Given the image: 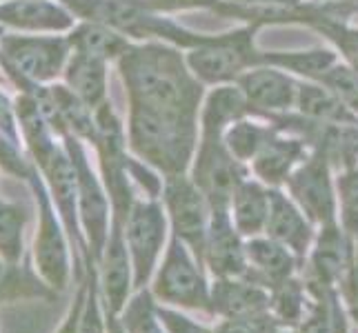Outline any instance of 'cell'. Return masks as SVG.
Instances as JSON below:
<instances>
[{"label": "cell", "mask_w": 358, "mask_h": 333, "mask_svg": "<svg viewBox=\"0 0 358 333\" xmlns=\"http://www.w3.org/2000/svg\"><path fill=\"white\" fill-rule=\"evenodd\" d=\"M338 198V225L358 238V167H350L336 178Z\"/></svg>", "instance_id": "cell-27"}, {"label": "cell", "mask_w": 358, "mask_h": 333, "mask_svg": "<svg viewBox=\"0 0 358 333\" xmlns=\"http://www.w3.org/2000/svg\"><path fill=\"white\" fill-rule=\"evenodd\" d=\"M356 249V238L350 236L338 222L316 229V238L307 253L301 276L312 295L338 293L343 278L348 274Z\"/></svg>", "instance_id": "cell-4"}, {"label": "cell", "mask_w": 358, "mask_h": 333, "mask_svg": "<svg viewBox=\"0 0 358 333\" xmlns=\"http://www.w3.org/2000/svg\"><path fill=\"white\" fill-rule=\"evenodd\" d=\"M147 289L152 291L158 304L209 318L212 276L207 274L201 258L176 236L169 238Z\"/></svg>", "instance_id": "cell-1"}, {"label": "cell", "mask_w": 358, "mask_h": 333, "mask_svg": "<svg viewBox=\"0 0 358 333\" xmlns=\"http://www.w3.org/2000/svg\"><path fill=\"white\" fill-rule=\"evenodd\" d=\"M171 238L169 218L163 202L152 198H134L125 216V240L134 269V289L150 285L154 271Z\"/></svg>", "instance_id": "cell-2"}, {"label": "cell", "mask_w": 358, "mask_h": 333, "mask_svg": "<svg viewBox=\"0 0 358 333\" xmlns=\"http://www.w3.org/2000/svg\"><path fill=\"white\" fill-rule=\"evenodd\" d=\"M303 158V147L296 140H265L258 154L252 158V171L256 180L271 189H278L280 184H285L292 171L299 167Z\"/></svg>", "instance_id": "cell-18"}, {"label": "cell", "mask_w": 358, "mask_h": 333, "mask_svg": "<svg viewBox=\"0 0 358 333\" xmlns=\"http://www.w3.org/2000/svg\"><path fill=\"white\" fill-rule=\"evenodd\" d=\"M158 316L163 320L167 333H216L214 323L205 316H196L182 309L158 304Z\"/></svg>", "instance_id": "cell-30"}, {"label": "cell", "mask_w": 358, "mask_h": 333, "mask_svg": "<svg viewBox=\"0 0 358 333\" xmlns=\"http://www.w3.org/2000/svg\"><path fill=\"white\" fill-rule=\"evenodd\" d=\"M85 298H87V280L83 282L76 298L69 304V309L63 318V323L56 329V333H78L80 329V316H83V306H85Z\"/></svg>", "instance_id": "cell-35"}, {"label": "cell", "mask_w": 358, "mask_h": 333, "mask_svg": "<svg viewBox=\"0 0 358 333\" xmlns=\"http://www.w3.org/2000/svg\"><path fill=\"white\" fill-rule=\"evenodd\" d=\"M0 131H3L7 138L16 140V122H14V111L7 101L5 94H0Z\"/></svg>", "instance_id": "cell-37"}, {"label": "cell", "mask_w": 358, "mask_h": 333, "mask_svg": "<svg viewBox=\"0 0 358 333\" xmlns=\"http://www.w3.org/2000/svg\"><path fill=\"white\" fill-rule=\"evenodd\" d=\"M118 320L125 333H167L158 316V302L147 287L131 293V298L118 313Z\"/></svg>", "instance_id": "cell-22"}, {"label": "cell", "mask_w": 358, "mask_h": 333, "mask_svg": "<svg viewBox=\"0 0 358 333\" xmlns=\"http://www.w3.org/2000/svg\"><path fill=\"white\" fill-rule=\"evenodd\" d=\"M216 333H271L278 329L274 318H258V320H218L214 323Z\"/></svg>", "instance_id": "cell-33"}, {"label": "cell", "mask_w": 358, "mask_h": 333, "mask_svg": "<svg viewBox=\"0 0 358 333\" xmlns=\"http://www.w3.org/2000/svg\"><path fill=\"white\" fill-rule=\"evenodd\" d=\"M269 316V291L247 276L214 278L209 320H258Z\"/></svg>", "instance_id": "cell-11"}, {"label": "cell", "mask_w": 358, "mask_h": 333, "mask_svg": "<svg viewBox=\"0 0 358 333\" xmlns=\"http://www.w3.org/2000/svg\"><path fill=\"white\" fill-rule=\"evenodd\" d=\"M16 265H11V262H7L3 256H0V298H9V291L11 289H16V293L20 295V289H18V285H20V280H18V271L14 269ZM22 287V285H20Z\"/></svg>", "instance_id": "cell-36"}, {"label": "cell", "mask_w": 358, "mask_h": 333, "mask_svg": "<svg viewBox=\"0 0 358 333\" xmlns=\"http://www.w3.org/2000/svg\"><path fill=\"white\" fill-rule=\"evenodd\" d=\"M269 207H271V187H267V184H263L256 178L241 180L227 205L234 227H236V231L245 240L265 233Z\"/></svg>", "instance_id": "cell-16"}, {"label": "cell", "mask_w": 358, "mask_h": 333, "mask_svg": "<svg viewBox=\"0 0 358 333\" xmlns=\"http://www.w3.org/2000/svg\"><path fill=\"white\" fill-rule=\"evenodd\" d=\"M280 67H287L292 71L305 73V76H323L334 67V54L329 52H305V54H287V56H271L267 58Z\"/></svg>", "instance_id": "cell-28"}, {"label": "cell", "mask_w": 358, "mask_h": 333, "mask_svg": "<svg viewBox=\"0 0 358 333\" xmlns=\"http://www.w3.org/2000/svg\"><path fill=\"white\" fill-rule=\"evenodd\" d=\"M107 333H125V329H122L118 316L112 313V311H107Z\"/></svg>", "instance_id": "cell-38"}, {"label": "cell", "mask_w": 358, "mask_h": 333, "mask_svg": "<svg viewBox=\"0 0 358 333\" xmlns=\"http://www.w3.org/2000/svg\"><path fill=\"white\" fill-rule=\"evenodd\" d=\"M125 216L127 212L112 209V225H109V236L105 249L96 262L98 287L105 302V309L112 313H120L122 306L131 298L134 289V269L131 258L125 240Z\"/></svg>", "instance_id": "cell-8"}, {"label": "cell", "mask_w": 358, "mask_h": 333, "mask_svg": "<svg viewBox=\"0 0 358 333\" xmlns=\"http://www.w3.org/2000/svg\"><path fill=\"white\" fill-rule=\"evenodd\" d=\"M65 80L69 89L76 94L87 107H98L105 98V60L76 52L65 65Z\"/></svg>", "instance_id": "cell-20"}, {"label": "cell", "mask_w": 358, "mask_h": 333, "mask_svg": "<svg viewBox=\"0 0 358 333\" xmlns=\"http://www.w3.org/2000/svg\"><path fill=\"white\" fill-rule=\"evenodd\" d=\"M245 258H247V278L256 285L271 291L294 276L301 274L303 260L294 256L285 244L271 240L269 236H256L245 240Z\"/></svg>", "instance_id": "cell-13"}, {"label": "cell", "mask_w": 358, "mask_h": 333, "mask_svg": "<svg viewBox=\"0 0 358 333\" xmlns=\"http://www.w3.org/2000/svg\"><path fill=\"white\" fill-rule=\"evenodd\" d=\"M271 333H299V329H289V327H278V329H274Z\"/></svg>", "instance_id": "cell-39"}, {"label": "cell", "mask_w": 358, "mask_h": 333, "mask_svg": "<svg viewBox=\"0 0 358 333\" xmlns=\"http://www.w3.org/2000/svg\"><path fill=\"white\" fill-rule=\"evenodd\" d=\"M338 295H341V300L345 302V306L350 309V313L354 316V320H358V238H356V249H354L352 265H350L348 274H345V278H343Z\"/></svg>", "instance_id": "cell-34"}, {"label": "cell", "mask_w": 358, "mask_h": 333, "mask_svg": "<svg viewBox=\"0 0 358 333\" xmlns=\"http://www.w3.org/2000/svg\"><path fill=\"white\" fill-rule=\"evenodd\" d=\"M323 80L338 101L352 109H358V71L348 67H331L327 73H323Z\"/></svg>", "instance_id": "cell-32"}, {"label": "cell", "mask_w": 358, "mask_h": 333, "mask_svg": "<svg viewBox=\"0 0 358 333\" xmlns=\"http://www.w3.org/2000/svg\"><path fill=\"white\" fill-rule=\"evenodd\" d=\"M69 40L60 36H0V56L9 71L20 73L31 82L54 80L60 71H65Z\"/></svg>", "instance_id": "cell-6"}, {"label": "cell", "mask_w": 358, "mask_h": 333, "mask_svg": "<svg viewBox=\"0 0 358 333\" xmlns=\"http://www.w3.org/2000/svg\"><path fill=\"white\" fill-rule=\"evenodd\" d=\"M203 265L214 278H241L247 274L245 238L236 231L227 207H212L203 246Z\"/></svg>", "instance_id": "cell-10"}, {"label": "cell", "mask_w": 358, "mask_h": 333, "mask_svg": "<svg viewBox=\"0 0 358 333\" xmlns=\"http://www.w3.org/2000/svg\"><path fill=\"white\" fill-rule=\"evenodd\" d=\"M314 295L303 276H294L269 291V316L278 327L299 329L310 311Z\"/></svg>", "instance_id": "cell-19"}, {"label": "cell", "mask_w": 358, "mask_h": 333, "mask_svg": "<svg viewBox=\"0 0 358 333\" xmlns=\"http://www.w3.org/2000/svg\"><path fill=\"white\" fill-rule=\"evenodd\" d=\"M0 22L22 31H63L71 16L49 0H9L0 5Z\"/></svg>", "instance_id": "cell-17"}, {"label": "cell", "mask_w": 358, "mask_h": 333, "mask_svg": "<svg viewBox=\"0 0 358 333\" xmlns=\"http://www.w3.org/2000/svg\"><path fill=\"white\" fill-rule=\"evenodd\" d=\"M241 84L247 98H250V103L271 109H287L296 101V94H299V89L294 87V82L287 76L267 69L250 71L247 76H243Z\"/></svg>", "instance_id": "cell-21"}, {"label": "cell", "mask_w": 358, "mask_h": 333, "mask_svg": "<svg viewBox=\"0 0 358 333\" xmlns=\"http://www.w3.org/2000/svg\"><path fill=\"white\" fill-rule=\"evenodd\" d=\"M285 193L316 227L338 222L336 182L331 178L325 156H312L310 160H303L287 178Z\"/></svg>", "instance_id": "cell-7"}, {"label": "cell", "mask_w": 358, "mask_h": 333, "mask_svg": "<svg viewBox=\"0 0 358 333\" xmlns=\"http://www.w3.org/2000/svg\"><path fill=\"white\" fill-rule=\"evenodd\" d=\"M69 43L76 52L101 60L127 54V43L120 38V34L109 29L107 24H83L71 34Z\"/></svg>", "instance_id": "cell-23"}, {"label": "cell", "mask_w": 358, "mask_h": 333, "mask_svg": "<svg viewBox=\"0 0 358 333\" xmlns=\"http://www.w3.org/2000/svg\"><path fill=\"white\" fill-rule=\"evenodd\" d=\"M189 63L203 80H225L243 67L245 58L238 47L220 45L194 52Z\"/></svg>", "instance_id": "cell-24"}, {"label": "cell", "mask_w": 358, "mask_h": 333, "mask_svg": "<svg viewBox=\"0 0 358 333\" xmlns=\"http://www.w3.org/2000/svg\"><path fill=\"white\" fill-rule=\"evenodd\" d=\"M24 220L27 216L18 205L0 200V256L11 265H16L22 256Z\"/></svg>", "instance_id": "cell-25"}, {"label": "cell", "mask_w": 358, "mask_h": 333, "mask_svg": "<svg viewBox=\"0 0 358 333\" xmlns=\"http://www.w3.org/2000/svg\"><path fill=\"white\" fill-rule=\"evenodd\" d=\"M241 163L227 149L218 147L214 140H207L196 158L194 167V182L205 193L212 207H227L234 189L238 182L245 180Z\"/></svg>", "instance_id": "cell-12"}, {"label": "cell", "mask_w": 358, "mask_h": 333, "mask_svg": "<svg viewBox=\"0 0 358 333\" xmlns=\"http://www.w3.org/2000/svg\"><path fill=\"white\" fill-rule=\"evenodd\" d=\"M31 187L38 200V229L34 238V265L36 274L41 276L45 287L54 291H65L69 287L71 278V258H69V244L65 236V225L60 216H56L54 200L49 195L47 184L31 174Z\"/></svg>", "instance_id": "cell-3"}, {"label": "cell", "mask_w": 358, "mask_h": 333, "mask_svg": "<svg viewBox=\"0 0 358 333\" xmlns=\"http://www.w3.org/2000/svg\"><path fill=\"white\" fill-rule=\"evenodd\" d=\"M41 167L47 176V189L52 193V200L69 238L73 240V244H80L83 229L78 218V176L71 156L65 154V149H60V147H54Z\"/></svg>", "instance_id": "cell-14"}, {"label": "cell", "mask_w": 358, "mask_h": 333, "mask_svg": "<svg viewBox=\"0 0 358 333\" xmlns=\"http://www.w3.org/2000/svg\"><path fill=\"white\" fill-rule=\"evenodd\" d=\"M299 105L301 111L316 120H329V122H350L352 116L345 111L338 98L318 87H301L299 89Z\"/></svg>", "instance_id": "cell-26"}, {"label": "cell", "mask_w": 358, "mask_h": 333, "mask_svg": "<svg viewBox=\"0 0 358 333\" xmlns=\"http://www.w3.org/2000/svg\"><path fill=\"white\" fill-rule=\"evenodd\" d=\"M163 207L169 218L171 236L182 240L203 262V246L209 218H212V205L199 189V184L185 174L165 178Z\"/></svg>", "instance_id": "cell-5"}, {"label": "cell", "mask_w": 358, "mask_h": 333, "mask_svg": "<svg viewBox=\"0 0 358 333\" xmlns=\"http://www.w3.org/2000/svg\"><path fill=\"white\" fill-rule=\"evenodd\" d=\"M265 133L254 127V125H247V122H238L227 133V151L238 160V163H245V160H252L258 149L263 147L265 142Z\"/></svg>", "instance_id": "cell-29"}, {"label": "cell", "mask_w": 358, "mask_h": 333, "mask_svg": "<svg viewBox=\"0 0 358 333\" xmlns=\"http://www.w3.org/2000/svg\"><path fill=\"white\" fill-rule=\"evenodd\" d=\"M69 156L73 160L78 176V218H80V229L83 236L87 240V251L94 262H98L105 242L109 236V225H112V200L107 198L101 180L96 178L92 167L87 165L83 149L78 145H71L69 140Z\"/></svg>", "instance_id": "cell-9"}, {"label": "cell", "mask_w": 358, "mask_h": 333, "mask_svg": "<svg viewBox=\"0 0 358 333\" xmlns=\"http://www.w3.org/2000/svg\"><path fill=\"white\" fill-rule=\"evenodd\" d=\"M241 107H243V101L236 91L223 89V91L214 94L212 101H209V107H207V116H205L207 133L209 135H214V131L218 133V129L223 127L225 120L241 114Z\"/></svg>", "instance_id": "cell-31"}, {"label": "cell", "mask_w": 358, "mask_h": 333, "mask_svg": "<svg viewBox=\"0 0 358 333\" xmlns=\"http://www.w3.org/2000/svg\"><path fill=\"white\" fill-rule=\"evenodd\" d=\"M316 229L318 227L301 212V207L285 191L271 189V207H269L265 236L285 244L294 256H299L305 262V258L314 244Z\"/></svg>", "instance_id": "cell-15"}]
</instances>
